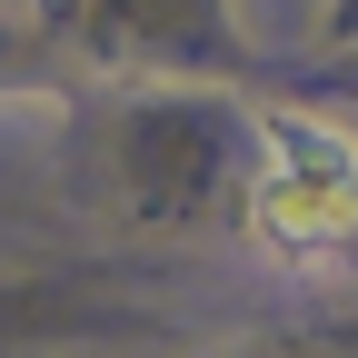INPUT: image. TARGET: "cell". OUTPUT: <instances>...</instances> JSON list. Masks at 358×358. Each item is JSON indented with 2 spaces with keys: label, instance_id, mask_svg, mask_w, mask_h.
<instances>
[{
  "label": "cell",
  "instance_id": "1",
  "mask_svg": "<svg viewBox=\"0 0 358 358\" xmlns=\"http://www.w3.org/2000/svg\"><path fill=\"white\" fill-rule=\"evenodd\" d=\"M249 229L279 268H319L358 229V140L329 120H268L259 129V189Z\"/></svg>",
  "mask_w": 358,
  "mask_h": 358
}]
</instances>
